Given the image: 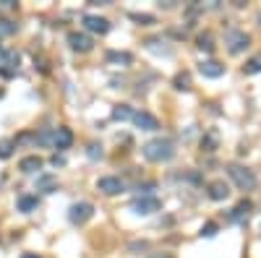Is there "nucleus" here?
Returning a JSON list of instances; mask_svg holds the SVG:
<instances>
[{
    "mask_svg": "<svg viewBox=\"0 0 261 258\" xmlns=\"http://www.w3.org/2000/svg\"><path fill=\"white\" fill-rule=\"evenodd\" d=\"M107 60H110V63H118V65H131V63H133V55H131V52H118V50H112V52H107Z\"/></svg>",
    "mask_w": 261,
    "mask_h": 258,
    "instance_id": "14",
    "label": "nucleus"
},
{
    "mask_svg": "<svg viewBox=\"0 0 261 258\" xmlns=\"http://www.w3.org/2000/svg\"><path fill=\"white\" fill-rule=\"evenodd\" d=\"M162 209V201L157 196H139V198H133V204H131V211H136V214H154V211H160Z\"/></svg>",
    "mask_w": 261,
    "mask_h": 258,
    "instance_id": "3",
    "label": "nucleus"
},
{
    "mask_svg": "<svg viewBox=\"0 0 261 258\" xmlns=\"http://www.w3.org/2000/svg\"><path fill=\"white\" fill-rule=\"evenodd\" d=\"M131 18L139 21L141 26H149V23H154V16H149V13H131Z\"/></svg>",
    "mask_w": 261,
    "mask_h": 258,
    "instance_id": "25",
    "label": "nucleus"
},
{
    "mask_svg": "<svg viewBox=\"0 0 261 258\" xmlns=\"http://www.w3.org/2000/svg\"><path fill=\"white\" fill-rule=\"evenodd\" d=\"M251 209H254V204L248 201V198H243V201L233 209V219H235V222H241L243 217H248V211H251Z\"/></svg>",
    "mask_w": 261,
    "mask_h": 258,
    "instance_id": "16",
    "label": "nucleus"
},
{
    "mask_svg": "<svg viewBox=\"0 0 261 258\" xmlns=\"http://www.w3.org/2000/svg\"><path fill=\"white\" fill-rule=\"evenodd\" d=\"M84 26L94 34H107L110 31V21L102 18V16H94V13H86L84 16Z\"/></svg>",
    "mask_w": 261,
    "mask_h": 258,
    "instance_id": "9",
    "label": "nucleus"
},
{
    "mask_svg": "<svg viewBox=\"0 0 261 258\" xmlns=\"http://www.w3.org/2000/svg\"><path fill=\"white\" fill-rule=\"evenodd\" d=\"M228 175L233 178V183L241 188V191H254V188L259 185L254 170L243 167V164H228Z\"/></svg>",
    "mask_w": 261,
    "mask_h": 258,
    "instance_id": "2",
    "label": "nucleus"
},
{
    "mask_svg": "<svg viewBox=\"0 0 261 258\" xmlns=\"http://www.w3.org/2000/svg\"><path fill=\"white\" fill-rule=\"evenodd\" d=\"M228 196H230V188H228V183H225V180L209 183V198H212V201H225Z\"/></svg>",
    "mask_w": 261,
    "mask_h": 258,
    "instance_id": "11",
    "label": "nucleus"
},
{
    "mask_svg": "<svg viewBox=\"0 0 261 258\" xmlns=\"http://www.w3.org/2000/svg\"><path fill=\"white\" fill-rule=\"evenodd\" d=\"M52 144L58 146V149H68L73 144V133H71V128H58V131L52 133Z\"/></svg>",
    "mask_w": 261,
    "mask_h": 258,
    "instance_id": "12",
    "label": "nucleus"
},
{
    "mask_svg": "<svg viewBox=\"0 0 261 258\" xmlns=\"http://www.w3.org/2000/svg\"><path fill=\"white\" fill-rule=\"evenodd\" d=\"M37 206H39L37 196H21V198H18V209H21V211H26V214H29V211H34Z\"/></svg>",
    "mask_w": 261,
    "mask_h": 258,
    "instance_id": "17",
    "label": "nucleus"
},
{
    "mask_svg": "<svg viewBox=\"0 0 261 258\" xmlns=\"http://www.w3.org/2000/svg\"><path fill=\"white\" fill-rule=\"evenodd\" d=\"M259 26H261V13H259Z\"/></svg>",
    "mask_w": 261,
    "mask_h": 258,
    "instance_id": "31",
    "label": "nucleus"
},
{
    "mask_svg": "<svg viewBox=\"0 0 261 258\" xmlns=\"http://www.w3.org/2000/svg\"><path fill=\"white\" fill-rule=\"evenodd\" d=\"M68 44H71V50H76V52H89L94 47L92 37L84 34V31H71L68 34Z\"/></svg>",
    "mask_w": 261,
    "mask_h": 258,
    "instance_id": "7",
    "label": "nucleus"
},
{
    "mask_svg": "<svg viewBox=\"0 0 261 258\" xmlns=\"http://www.w3.org/2000/svg\"><path fill=\"white\" fill-rule=\"evenodd\" d=\"M18 167H21V172H37L42 167V159L39 157H24Z\"/></svg>",
    "mask_w": 261,
    "mask_h": 258,
    "instance_id": "15",
    "label": "nucleus"
},
{
    "mask_svg": "<svg viewBox=\"0 0 261 258\" xmlns=\"http://www.w3.org/2000/svg\"><path fill=\"white\" fill-rule=\"evenodd\" d=\"M243 73H248V76L261 73V52H259V55H254L251 60H248V63L243 65Z\"/></svg>",
    "mask_w": 261,
    "mask_h": 258,
    "instance_id": "18",
    "label": "nucleus"
},
{
    "mask_svg": "<svg viewBox=\"0 0 261 258\" xmlns=\"http://www.w3.org/2000/svg\"><path fill=\"white\" fill-rule=\"evenodd\" d=\"M225 44H228V50H230L233 55H238V52H243L246 47L251 44V37H248L246 31L233 29V31H228V37H225Z\"/></svg>",
    "mask_w": 261,
    "mask_h": 258,
    "instance_id": "4",
    "label": "nucleus"
},
{
    "mask_svg": "<svg viewBox=\"0 0 261 258\" xmlns=\"http://www.w3.org/2000/svg\"><path fill=\"white\" fill-rule=\"evenodd\" d=\"M37 188H39V191H55V188H58V180H55L52 178V175H42V178L37 180Z\"/></svg>",
    "mask_w": 261,
    "mask_h": 258,
    "instance_id": "19",
    "label": "nucleus"
},
{
    "mask_svg": "<svg viewBox=\"0 0 261 258\" xmlns=\"http://www.w3.org/2000/svg\"><path fill=\"white\" fill-rule=\"evenodd\" d=\"M149 258H173V256H167V253H152Z\"/></svg>",
    "mask_w": 261,
    "mask_h": 258,
    "instance_id": "29",
    "label": "nucleus"
},
{
    "mask_svg": "<svg viewBox=\"0 0 261 258\" xmlns=\"http://www.w3.org/2000/svg\"><path fill=\"white\" fill-rule=\"evenodd\" d=\"M97 188L105 196H118V193L126 191V183H123L120 178H99L97 180Z\"/></svg>",
    "mask_w": 261,
    "mask_h": 258,
    "instance_id": "8",
    "label": "nucleus"
},
{
    "mask_svg": "<svg viewBox=\"0 0 261 258\" xmlns=\"http://www.w3.org/2000/svg\"><path fill=\"white\" fill-rule=\"evenodd\" d=\"M175 89L188 91V89H191V76H188V73H178V76H175Z\"/></svg>",
    "mask_w": 261,
    "mask_h": 258,
    "instance_id": "21",
    "label": "nucleus"
},
{
    "mask_svg": "<svg viewBox=\"0 0 261 258\" xmlns=\"http://www.w3.org/2000/svg\"><path fill=\"white\" fill-rule=\"evenodd\" d=\"M112 117H115V120H131V117H133V110L128 107V104H118V107L112 110Z\"/></svg>",
    "mask_w": 261,
    "mask_h": 258,
    "instance_id": "20",
    "label": "nucleus"
},
{
    "mask_svg": "<svg viewBox=\"0 0 261 258\" xmlns=\"http://www.w3.org/2000/svg\"><path fill=\"white\" fill-rule=\"evenodd\" d=\"M199 50H207V52L214 50V44H212V34H201V37H199Z\"/></svg>",
    "mask_w": 261,
    "mask_h": 258,
    "instance_id": "23",
    "label": "nucleus"
},
{
    "mask_svg": "<svg viewBox=\"0 0 261 258\" xmlns=\"http://www.w3.org/2000/svg\"><path fill=\"white\" fill-rule=\"evenodd\" d=\"M21 258H39V256H37V253H24Z\"/></svg>",
    "mask_w": 261,
    "mask_h": 258,
    "instance_id": "30",
    "label": "nucleus"
},
{
    "mask_svg": "<svg viewBox=\"0 0 261 258\" xmlns=\"http://www.w3.org/2000/svg\"><path fill=\"white\" fill-rule=\"evenodd\" d=\"M217 225H214V222H207V225L201 227V238H214V235H217Z\"/></svg>",
    "mask_w": 261,
    "mask_h": 258,
    "instance_id": "24",
    "label": "nucleus"
},
{
    "mask_svg": "<svg viewBox=\"0 0 261 258\" xmlns=\"http://www.w3.org/2000/svg\"><path fill=\"white\" fill-rule=\"evenodd\" d=\"M16 26L10 21H0V37H8V34H13Z\"/></svg>",
    "mask_w": 261,
    "mask_h": 258,
    "instance_id": "26",
    "label": "nucleus"
},
{
    "mask_svg": "<svg viewBox=\"0 0 261 258\" xmlns=\"http://www.w3.org/2000/svg\"><path fill=\"white\" fill-rule=\"evenodd\" d=\"M89 157H92V159H97V157H102V146H97V144H92V146H89Z\"/></svg>",
    "mask_w": 261,
    "mask_h": 258,
    "instance_id": "28",
    "label": "nucleus"
},
{
    "mask_svg": "<svg viewBox=\"0 0 261 258\" xmlns=\"http://www.w3.org/2000/svg\"><path fill=\"white\" fill-rule=\"evenodd\" d=\"M13 146L16 144H13V141H8V138L0 141V159H8L10 154H13Z\"/></svg>",
    "mask_w": 261,
    "mask_h": 258,
    "instance_id": "22",
    "label": "nucleus"
},
{
    "mask_svg": "<svg viewBox=\"0 0 261 258\" xmlns=\"http://www.w3.org/2000/svg\"><path fill=\"white\" fill-rule=\"evenodd\" d=\"M199 70H201L207 78H220V76L225 73V65H220L217 60H204V63L199 65Z\"/></svg>",
    "mask_w": 261,
    "mask_h": 258,
    "instance_id": "13",
    "label": "nucleus"
},
{
    "mask_svg": "<svg viewBox=\"0 0 261 258\" xmlns=\"http://www.w3.org/2000/svg\"><path fill=\"white\" fill-rule=\"evenodd\" d=\"M133 125L136 128H141V131H157L160 128V123H157V117L149 115V112H133Z\"/></svg>",
    "mask_w": 261,
    "mask_h": 258,
    "instance_id": "10",
    "label": "nucleus"
},
{
    "mask_svg": "<svg viewBox=\"0 0 261 258\" xmlns=\"http://www.w3.org/2000/svg\"><path fill=\"white\" fill-rule=\"evenodd\" d=\"M141 154L149 162H167V159L175 157V144L170 138H154V141L141 146Z\"/></svg>",
    "mask_w": 261,
    "mask_h": 258,
    "instance_id": "1",
    "label": "nucleus"
},
{
    "mask_svg": "<svg viewBox=\"0 0 261 258\" xmlns=\"http://www.w3.org/2000/svg\"><path fill=\"white\" fill-rule=\"evenodd\" d=\"M214 144H217V136H214V133H209L207 138L201 141V146L207 149V151H214Z\"/></svg>",
    "mask_w": 261,
    "mask_h": 258,
    "instance_id": "27",
    "label": "nucleus"
},
{
    "mask_svg": "<svg viewBox=\"0 0 261 258\" xmlns=\"http://www.w3.org/2000/svg\"><path fill=\"white\" fill-rule=\"evenodd\" d=\"M18 52L16 50H8V47H3L0 50V73L3 76H13L16 73V68H18Z\"/></svg>",
    "mask_w": 261,
    "mask_h": 258,
    "instance_id": "5",
    "label": "nucleus"
},
{
    "mask_svg": "<svg viewBox=\"0 0 261 258\" xmlns=\"http://www.w3.org/2000/svg\"><path fill=\"white\" fill-rule=\"evenodd\" d=\"M92 217H94V206H92V204H86V201L73 204L71 211H68V219H71L73 225H84V222H89Z\"/></svg>",
    "mask_w": 261,
    "mask_h": 258,
    "instance_id": "6",
    "label": "nucleus"
}]
</instances>
